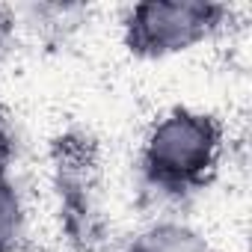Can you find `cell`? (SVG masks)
<instances>
[{
  "mask_svg": "<svg viewBox=\"0 0 252 252\" xmlns=\"http://www.w3.org/2000/svg\"><path fill=\"white\" fill-rule=\"evenodd\" d=\"M12 137L0 113V252H18L27 237V208L12 178Z\"/></svg>",
  "mask_w": 252,
  "mask_h": 252,
  "instance_id": "cell-4",
  "label": "cell"
},
{
  "mask_svg": "<svg viewBox=\"0 0 252 252\" xmlns=\"http://www.w3.org/2000/svg\"><path fill=\"white\" fill-rule=\"evenodd\" d=\"M54 181L60 196V217L71 240L89 246L98 220V160L86 137L65 134L54 143Z\"/></svg>",
  "mask_w": 252,
  "mask_h": 252,
  "instance_id": "cell-3",
  "label": "cell"
},
{
  "mask_svg": "<svg viewBox=\"0 0 252 252\" xmlns=\"http://www.w3.org/2000/svg\"><path fill=\"white\" fill-rule=\"evenodd\" d=\"M125 252H214L202 231H196L187 222L178 220H160L152 222L146 231H140Z\"/></svg>",
  "mask_w": 252,
  "mask_h": 252,
  "instance_id": "cell-5",
  "label": "cell"
},
{
  "mask_svg": "<svg viewBox=\"0 0 252 252\" xmlns=\"http://www.w3.org/2000/svg\"><path fill=\"white\" fill-rule=\"evenodd\" d=\"M9 30H12V21H9V12L0 9V54H3V45L9 39Z\"/></svg>",
  "mask_w": 252,
  "mask_h": 252,
  "instance_id": "cell-6",
  "label": "cell"
},
{
  "mask_svg": "<svg viewBox=\"0 0 252 252\" xmlns=\"http://www.w3.org/2000/svg\"><path fill=\"white\" fill-rule=\"evenodd\" d=\"M231 21V6L205 0H146L125 9L122 45L137 60H166L214 39Z\"/></svg>",
  "mask_w": 252,
  "mask_h": 252,
  "instance_id": "cell-2",
  "label": "cell"
},
{
  "mask_svg": "<svg viewBox=\"0 0 252 252\" xmlns=\"http://www.w3.org/2000/svg\"><path fill=\"white\" fill-rule=\"evenodd\" d=\"M222 158V119L196 107H172L149 125L137 155V172L149 196L187 202L214 184Z\"/></svg>",
  "mask_w": 252,
  "mask_h": 252,
  "instance_id": "cell-1",
  "label": "cell"
}]
</instances>
